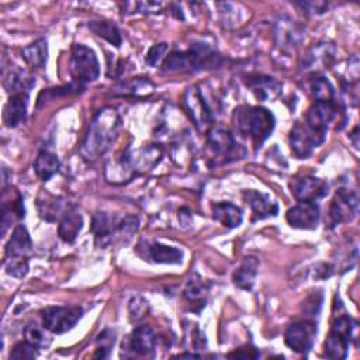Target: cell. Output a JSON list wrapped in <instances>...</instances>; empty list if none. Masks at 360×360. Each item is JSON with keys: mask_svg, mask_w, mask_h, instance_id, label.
Wrapping results in <instances>:
<instances>
[{"mask_svg": "<svg viewBox=\"0 0 360 360\" xmlns=\"http://www.w3.org/2000/svg\"><path fill=\"white\" fill-rule=\"evenodd\" d=\"M120 127L121 118L117 110L112 107L101 108L89 124L87 132L80 145V155L89 162L98 159L114 142Z\"/></svg>", "mask_w": 360, "mask_h": 360, "instance_id": "obj_1", "label": "cell"}, {"mask_svg": "<svg viewBox=\"0 0 360 360\" xmlns=\"http://www.w3.org/2000/svg\"><path fill=\"white\" fill-rule=\"evenodd\" d=\"M162 158V150L156 145L143 146L135 152L127 149L112 162L105 165V177L112 183L129 181L134 176L153 169Z\"/></svg>", "mask_w": 360, "mask_h": 360, "instance_id": "obj_2", "label": "cell"}, {"mask_svg": "<svg viewBox=\"0 0 360 360\" xmlns=\"http://www.w3.org/2000/svg\"><path fill=\"white\" fill-rule=\"evenodd\" d=\"M271 111L260 105H240L233 111V125L242 138H249L259 148L274 129Z\"/></svg>", "mask_w": 360, "mask_h": 360, "instance_id": "obj_3", "label": "cell"}, {"mask_svg": "<svg viewBox=\"0 0 360 360\" xmlns=\"http://www.w3.org/2000/svg\"><path fill=\"white\" fill-rule=\"evenodd\" d=\"M219 60L218 52L208 44H194L187 51L170 52L162 63V70L166 73L198 72L218 66Z\"/></svg>", "mask_w": 360, "mask_h": 360, "instance_id": "obj_4", "label": "cell"}, {"mask_svg": "<svg viewBox=\"0 0 360 360\" xmlns=\"http://www.w3.org/2000/svg\"><path fill=\"white\" fill-rule=\"evenodd\" d=\"M207 143L215 159L229 163L245 158L246 150L236 142L233 135L222 127H211L207 131Z\"/></svg>", "mask_w": 360, "mask_h": 360, "instance_id": "obj_5", "label": "cell"}, {"mask_svg": "<svg viewBox=\"0 0 360 360\" xmlns=\"http://www.w3.org/2000/svg\"><path fill=\"white\" fill-rule=\"evenodd\" d=\"M69 70L77 83L96 80L100 75V63L94 51L83 44H75L70 52Z\"/></svg>", "mask_w": 360, "mask_h": 360, "instance_id": "obj_6", "label": "cell"}, {"mask_svg": "<svg viewBox=\"0 0 360 360\" xmlns=\"http://www.w3.org/2000/svg\"><path fill=\"white\" fill-rule=\"evenodd\" d=\"M183 107L200 132L208 131L214 122V112L197 86L188 87L183 94Z\"/></svg>", "mask_w": 360, "mask_h": 360, "instance_id": "obj_7", "label": "cell"}, {"mask_svg": "<svg viewBox=\"0 0 360 360\" xmlns=\"http://www.w3.org/2000/svg\"><path fill=\"white\" fill-rule=\"evenodd\" d=\"M326 132H319L311 128L309 125L302 122H295L294 127L290 131V148L294 156L298 159H305L308 158L315 148H318L323 141H325Z\"/></svg>", "mask_w": 360, "mask_h": 360, "instance_id": "obj_8", "label": "cell"}, {"mask_svg": "<svg viewBox=\"0 0 360 360\" xmlns=\"http://www.w3.org/2000/svg\"><path fill=\"white\" fill-rule=\"evenodd\" d=\"M42 325L51 333H65L70 330L83 316L80 307H48L41 312Z\"/></svg>", "mask_w": 360, "mask_h": 360, "instance_id": "obj_9", "label": "cell"}, {"mask_svg": "<svg viewBox=\"0 0 360 360\" xmlns=\"http://www.w3.org/2000/svg\"><path fill=\"white\" fill-rule=\"evenodd\" d=\"M359 212V198L353 190L339 188L330 202L328 224L330 226L353 221Z\"/></svg>", "mask_w": 360, "mask_h": 360, "instance_id": "obj_10", "label": "cell"}, {"mask_svg": "<svg viewBox=\"0 0 360 360\" xmlns=\"http://www.w3.org/2000/svg\"><path fill=\"white\" fill-rule=\"evenodd\" d=\"M316 336V326L311 321H300L291 323L285 333L284 340L285 345L297 352V353H307L312 349Z\"/></svg>", "mask_w": 360, "mask_h": 360, "instance_id": "obj_11", "label": "cell"}, {"mask_svg": "<svg viewBox=\"0 0 360 360\" xmlns=\"http://www.w3.org/2000/svg\"><path fill=\"white\" fill-rule=\"evenodd\" d=\"M336 56V48L332 42L321 41L311 46L308 53L304 58L302 69L304 72L318 73L323 69H328Z\"/></svg>", "mask_w": 360, "mask_h": 360, "instance_id": "obj_12", "label": "cell"}, {"mask_svg": "<svg viewBox=\"0 0 360 360\" xmlns=\"http://www.w3.org/2000/svg\"><path fill=\"white\" fill-rule=\"evenodd\" d=\"M291 190L298 201L315 202L316 200L323 198L328 194L329 186L322 179L314 176H302L292 180Z\"/></svg>", "mask_w": 360, "mask_h": 360, "instance_id": "obj_13", "label": "cell"}, {"mask_svg": "<svg viewBox=\"0 0 360 360\" xmlns=\"http://www.w3.org/2000/svg\"><path fill=\"white\" fill-rule=\"evenodd\" d=\"M285 219L292 228L315 229L319 222V207L315 202L300 201L287 211Z\"/></svg>", "mask_w": 360, "mask_h": 360, "instance_id": "obj_14", "label": "cell"}, {"mask_svg": "<svg viewBox=\"0 0 360 360\" xmlns=\"http://www.w3.org/2000/svg\"><path fill=\"white\" fill-rule=\"evenodd\" d=\"M338 115V105L335 101H315L305 114V124L319 132H326L328 125Z\"/></svg>", "mask_w": 360, "mask_h": 360, "instance_id": "obj_15", "label": "cell"}, {"mask_svg": "<svg viewBox=\"0 0 360 360\" xmlns=\"http://www.w3.org/2000/svg\"><path fill=\"white\" fill-rule=\"evenodd\" d=\"M304 28L294 20L283 17L276 22V42L283 49H292L300 45L304 38Z\"/></svg>", "mask_w": 360, "mask_h": 360, "instance_id": "obj_16", "label": "cell"}, {"mask_svg": "<svg viewBox=\"0 0 360 360\" xmlns=\"http://www.w3.org/2000/svg\"><path fill=\"white\" fill-rule=\"evenodd\" d=\"M242 195H243L245 202L249 205L255 221L277 215L278 207L270 198V195H267L262 191H257V190H245Z\"/></svg>", "mask_w": 360, "mask_h": 360, "instance_id": "obj_17", "label": "cell"}, {"mask_svg": "<svg viewBox=\"0 0 360 360\" xmlns=\"http://www.w3.org/2000/svg\"><path fill=\"white\" fill-rule=\"evenodd\" d=\"M91 232L94 235L96 243L100 248H105L107 245L112 243L115 238H120L118 233V222L110 218L104 212H96L91 221Z\"/></svg>", "mask_w": 360, "mask_h": 360, "instance_id": "obj_18", "label": "cell"}, {"mask_svg": "<svg viewBox=\"0 0 360 360\" xmlns=\"http://www.w3.org/2000/svg\"><path fill=\"white\" fill-rule=\"evenodd\" d=\"M27 103H28V93H17L10 96L3 111V121L7 127L14 128L25 120Z\"/></svg>", "mask_w": 360, "mask_h": 360, "instance_id": "obj_19", "label": "cell"}, {"mask_svg": "<svg viewBox=\"0 0 360 360\" xmlns=\"http://www.w3.org/2000/svg\"><path fill=\"white\" fill-rule=\"evenodd\" d=\"M246 86L260 100H271L277 97L281 91V83L277 82L274 77H270L266 75L248 76Z\"/></svg>", "mask_w": 360, "mask_h": 360, "instance_id": "obj_20", "label": "cell"}, {"mask_svg": "<svg viewBox=\"0 0 360 360\" xmlns=\"http://www.w3.org/2000/svg\"><path fill=\"white\" fill-rule=\"evenodd\" d=\"M128 345L135 354H141V356L152 354L156 346V338H155L153 329L148 325L136 326L129 336Z\"/></svg>", "mask_w": 360, "mask_h": 360, "instance_id": "obj_21", "label": "cell"}, {"mask_svg": "<svg viewBox=\"0 0 360 360\" xmlns=\"http://www.w3.org/2000/svg\"><path fill=\"white\" fill-rule=\"evenodd\" d=\"M32 242L30 238V233L24 225H17L6 245V256H18V257H27V255L31 252Z\"/></svg>", "mask_w": 360, "mask_h": 360, "instance_id": "obj_22", "label": "cell"}, {"mask_svg": "<svg viewBox=\"0 0 360 360\" xmlns=\"http://www.w3.org/2000/svg\"><path fill=\"white\" fill-rule=\"evenodd\" d=\"M83 226V218L80 212H77L75 208H69L65 215L60 218L58 233L59 238L66 243H73L82 231Z\"/></svg>", "mask_w": 360, "mask_h": 360, "instance_id": "obj_23", "label": "cell"}, {"mask_svg": "<svg viewBox=\"0 0 360 360\" xmlns=\"http://www.w3.org/2000/svg\"><path fill=\"white\" fill-rule=\"evenodd\" d=\"M212 218L226 228H238L242 224V211L238 205L221 201L212 205Z\"/></svg>", "mask_w": 360, "mask_h": 360, "instance_id": "obj_24", "label": "cell"}, {"mask_svg": "<svg viewBox=\"0 0 360 360\" xmlns=\"http://www.w3.org/2000/svg\"><path fill=\"white\" fill-rule=\"evenodd\" d=\"M34 83L35 80L17 66L11 68L7 73H4L3 84H4V89L11 94L28 93L30 89L34 86Z\"/></svg>", "mask_w": 360, "mask_h": 360, "instance_id": "obj_25", "label": "cell"}, {"mask_svg": "<svg viewBox=\"0 0 360 360\" xmlns=\"http://www.w3.org/2000/svg\"><path fill=\"white\" fill-rule=\"evenodd\" d=\"M259 269V260L255 256H248L243 259L242 264L233 273V283L242 290H250L255 284Z\"/></svg>", "mask_w": 360, "mask_h": 360, "instance_id": "obj_26", "label": "cell"}, {"mask_svg": "<svg viewBox=\"0 0 360 360\" xmlns=\"http://www.w3.org/2000/svg\"><path fill=\"white\" fill-rule=\"evenodd\" d=\"M24 204H22V197L18 191L14 193V195L10 194V198L3 195V214H1V225H3V235L6 233L8 225L14 219H20L24 217Z\"/></svg>", "mask_w": 360, "mask_h": 360, "instance_id": "obj_27", "label": "cell"}, {"mask_svg": "<svg viewBox=\"0 0 360 360\" xmlns=\"http://www.w3.org/2000/svg\"><path fill=\"white\" fill-rule=\"evenodd\" d=\"M63 205H65V201L59 197H53V195H49V194H42L38 201H37V207H38V212L41 215V218H44L45 221H56L60 215L63 217L65 212H63Z\"/></svg>", "mask_w": 360, "mask_h": 360, "instance_id": "obj_28", "label": "cell"}, {"mask_svg": "<svg viewBox=\"0 0 360 360\" xmlns=\"http://www.w3.org/2000/svg\"><path fill=\"white\" fill-rule=\"evenodd\" d=\"M148 256L155 263L163 264H179L183 260V252L177 248L162 245V243H152L148 246Z\"/></svg>", "mask_w": 360, "mask_h": 360, "instance_id": "obj_29", "label": "cell"}, {"mask_svg": "<svg viewBox=\"0 0 360 360\" xmlns=\"http://www.w3.org/2000/svg\"><path fill=\"white\" fill-rule=\"evenodd\" d=\"M59 166H60V162H59L58 156L55 153H52V152H48V150L41 152L37 156L35 162H34L35 174L42 181L49 180L59 170Z\"/></svg>", "mask_w": 360, "mask_h": 360, "instance_id": "obj_30", "label": "cell"}, {"mask_svg": "<svg viewBox=\"0 0 360 360\" xmlns=\"http://www.w3.org/2000/svg\"><path fill=\"white\" fill-rule=\"evenodd\" d=\"M46 41L44 38L37 39L35 42L30 44L28 46L22 48V58L25 62L32 68H42L46 62Z\"/></svg>", "mask_w": 360, "mask_h": 360, "instance_id": "obj_31", "label": "cell"}, {"mask_svg": "<svg viewBox=\"0 0 360 360\" xmlns=\"http://www.w3.org/2000/svg\"><path fill=\"white\" fill-rule=\"evenodd\" d=\"M207 294H208V287L200 278L188 280L184 288V297L187 302L191 304L193 309H194V305H197V311H200L205 305Z\"/></svg>", "mask_w": 360, "mask_h": 360, "instance_id": "obj_32", "label": "cell"}, {"mask_svg": "<svg viewBox=\"0 0 360 360\" xmlns=\"http://www.w3.org/2000/svg\"><path fill=\"white\" fill-rule=\"evenodd\" d=\"M89 28L98 37L104 38L114 46H120L122 42L118 27L111 21H90Z\"/></svg>", "mask_w": 360, "mask_h": 360, "instance_id": "obj_33", "label": "cell"}, {"mask_svg": "<svg viewBox=\"0 0 360 360\" xmlns=\"http://www.w3.org/2000/svg\"><path fill=\"white\" fill-rule=\"evenodd\" d=\"M349 343L350 342L345 336L330 330L329 336L325 340V346H323L325 347V356L329 357V359H338V360L345 359L347 356Z\"/></svg>", "mask_w": 360, "mask_h": 360, "instance_id": "obj_34", "label": "cell"}, {"mask_svg": "<svg viewBox=\"0 0 360 360\" xmlns=\"http://www.w3.org/2000/svg\"><path fill=\"white\" fill-rule=\"evenodd\" d=\"M46 328L37 325L35 322H28L24 328V338L27 342L38 349H46L51 345L52 338L46 333Z\"/></svg>", "mask_w": 360, "mask_h": 360, "instance_id": "obj_35", "label": "cell"}, {"mask_svg": "<svg viewBox=\"0 0 360 360\" xmlns=\"http://www.w3.org/2000/svg\"><path fill=\"white\" fill-rule=\"evenodd\" d=\"M311 94L315 101H335V89L323 76H315L309 83Z\"/></svg>", "mask_w": 360, "mask_h": 360, "instance_id": "obj_36", "label": "cell"}, {"mask_svg": "<svg viewBox=\"0 0 360 360\" xmlns=\"http://www.w3.org/2000/svg\"><path fill=\"white\" fill-rule=\"evenodd\" d=\"M4 269L7 274L17 278H22L28 273V259L18 256L4 257Z\"/></svg>", "mask_w": 360, "mask_h": 360, "instance_id": "obj_37", "label": "cell"}, {"mask_svg": "<svg viewBox=\"0 0 360 360\" xmlns=\"http://www.w3.org/2000/svg\"><path fill=\"white\" fill-rule=\"evenodd\" d=\"M153 89H155L153 83L149 82L148 79H132L122 84L124 94H135V96L149 94L153 91Z\"/></svg>", "mask_w": 360, "mask_h": 360, "instance_id": "obj_38", "label": "cell"}, {"mask_svg": "<svg viewBox=\"0 0 360 360\" xmlns=\"http://www.w3.org/2000/svg\"><path fill=\"white\" fill-rule=\"evenodd\" d=\"M38 347H35L34 345H31L30 342H20L17 343L13 350L10 352V359L13 360H27V359H34L38 356L37 352Z\"/></svg>", "mask_w": 360, "mask_h": 360, "instance_id": "obj_39", "label": "cell"}, {"mask_svg": "<svg viewBox=\"0 0 360 360\" xmlns=\"http://www.w3.org/2000/svg\"><path fill=\"white\" fill-rule=\"evenodd\" d=\"M166 52H167V44H165V42L156 44V45H153V46L148 51L145 60H146V63L150 65V66H158L159 62L165 58V53H166Z\"/></svg>", "mask_w": 360, "mask_h": 360, "instance_id": "obj_40", "label": "cell"}, {"mask_svg": "<svg viewBox=\"0 0 360 360\" xmlns=\"http://www.w3.org/2000/svg\"><path fill=\"white\" fill-rule=\"evenodd\" d=\"M297 6L302 7V10H305V13H309V14H321V13H325L326 8H328V3L325 1H304V3H297Z\"/></svg>", "mask_w": 360, "mask_h": 360, "instance_id": "obj_41", "label": "cell"}, {"mask_svg": "<svg viewBox=\"0 0 360 360\" xmlns=\"http://www.w3.org/2000/svg\"><path fill=\"white\" fill-rule=\"evenodd\" d=\"M259 352L253 347H240L232 353L228 354V357H236V359H256L259 357Z\"/></svg>", "mask_w": 360, "mask_h": 360, "instance_id": "obj_42", "label": "cell"}, {"mask_svg": "<svg viewBox=\"0 0 360 360\" xmlns=\"http://www.w3.org/2000/svg\"><path fill=\"white\" fill-rule=\"evenodd\" d=\"M357 129H359V128H357V127H356V128H354V129H353V132H352V134H350V138H352V139H353V143H354V148H359V146H357V145H359V142H357V141H356V136H357Z\"/></svg>", "mask_w": 360, "mask_h": 360, "instance_id": "obj_43", "label": "cell"}]
</instances>
